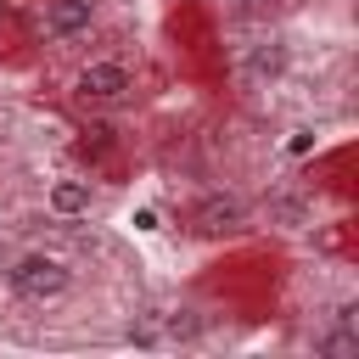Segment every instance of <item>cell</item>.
Masks as SVG:
<instances>
[{
	"instance_id": "cell-1",
	"label": "cell",
	"mask_w": 359,
	"mask_h": 359,
	"mask_svg": "<svg viewBox=\"0 0 359 359\" xmlns=\"http://www.w3.org/2000/svg\"><path fill=\"white\" fill-rule=\"evenodd\" d=\"M73 286H79V269L62 258V252H45V247H28V252H17L11 264H6V292L11 297H22V303H62V297H73Z\"/></svg>"
},
{
	"instance_id": "cell-2",
	"label": "cell",
	"mask_w": 359,
	"mask_h": 359,
	"mask_svg": "<svg viewBox=\"0 0 359 359\" xmlns=\"http://www.w3.org/2000/svg\"><path fill=\"white\" fill-rule=\"evenodd\" d=\"M73 95L84 107H123V101H135V67L118 56H95L73 73Z\"/></svg>"
},
{
	"instance_id": "cell-3",
	"label": "cell",
	"mask_w": 359,
	"mask_h": 359,
	"mask_svg": "<svg viewBox=\"0 0 359 359\" xmlns=\"http://www.w3.org/2000/svg\"><path fill=\"white\" fill-rule=\"evenodd\" d=\"M247 202L236 196V191H208V196H196L191 202V230L196 236H236L241 224H247Z\"/></svg>"
},
{
	"instance_id": "cell-4",
	"label": "cell",
	"mask_w": 359,
	"mask_h": 359,
	"mask_svg": "<svg viewBox=\"0 0 359 359\" xmlns=\"http://www.w3.org/2000/svg\"><path fill=\"white\" fill-rule=\"evenodd\" d=\"M101 17V0H45L39 6V34L67 45V39H84Z\"/></svg>"
},
{
	"instance_id": "cell-5",
	"label": "cell",
	"mask_w": 359,
	"mask_h": 359,
	"mask_svg": "<svg viewBox=\"0 0 359 359\" xmlns=\"http://www.w3.org/2000/svg\"><path fill=\"white\" fill-rule=\"evenodd\" d=\"M90 208H95V180L56 174L45 185V213H56V219H90Z\"/></svg>"
},
{
	"instance_id": "cell-6",
	"label": "cell",
	"mask_w": 359,
	"mask_h": 359,
	"mask_svg": "<svg viewBox=\"0 0 359 359\" xmlns=\"http://www.w3.org/2000/svg\"><path fill=\"white\" fill-rule=\"evenodd\" d=\"M286 67H292V45H286L280 34L252 39L247 56H241V73H247L252 84H275V79H286Z\"/></svg>"
},
{
	"instance_id": "cell-7",
	"label": "cell",
	"mask_w": 359,
	"mask_h": 359,
	"mask_svg": "<svg viewBox=\"0 0 359 359\" xmlns=\"http://www.w3.org/2000/svg\"><path fill=\"white\" fill-rule=\"evenodd\" d=\"M314 353H325V359H353V353H359V325L331 314V325L314 337Z\"/></svg>"
},
{
	"instance_id": "cell-8",
	"label": "cell",
	"mask_w": 359,
	"mask_h": 359,
	"mask_svg": "<svg viewBox=\"0 0 359 359\" xmlns=\"http://www.w3.org/2000/svg\"><path fill=\"white\" fill-rule=\"evenodd\" d=\"M157 320H163V337H168V342L202 337V314H196V309H174V314H157Z\"/></svg>"
},
{
	"instance_id": "cell-9",
	"label": "cell",
	"mask_w": 359,
	"mask_h": 359,
	"mask_svg": "<svg viewBox=\"0 0 359 359\" xmlns=\"http://www.w3.org/2000/svg\"><path fill=\"white\" fill-rule=\"evenodd\" d=\"M314 146H320V129H314V123H297V129H286V140H280L286 157H309Z\"/></svg>"
},
{
	"instance_id": "cell-10",
	"label": "cell",
	"mask_w": 359,
	"mask_h": 359,
	"mask_svg": "<svg viewBox=\"0 0 359 359\" xmlns=\"http://www.w3.org/2000/svg\"><path fill=\"white\" fill-rule=\"evenodd\" d=\"M129 230H135V236H157V230H163V213H157L151 202H140V208L129 213Z\"/></svg>"
},
{
	"instance_id": "cell-11",
	"label": "cell",
	"mask_w": 359,
	"mask_h": 359,
	"mask_svg": "<svg viewBox=\"0 0 359 359\" xmlns=\"http://www.w3.org/2000/svg\"><path fill=\"white\" fill-rule=\"evenodd\" d=\"M224 11H236V17H258V11H269V0H219Z\"/></svg>"
}]
</instances>
